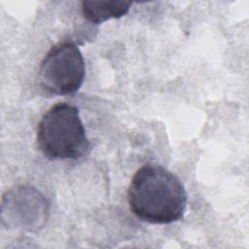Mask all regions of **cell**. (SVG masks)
Returning <instances> with one entry per match:
<instances>
[{
  "label": "cell",
  "instance_id": "3",
  "mask_svg": "<svg viewBox=\"0 0 249 249\" xmlns=\"http://www.w3.org/2000/svg\"><path fill=\"white\" fill-rule=\"evenodd\" d=\"M86 75L85 60L73 42H60L47 53L39 68L41 87L56 95L75 93Z\"/></svg>",
  "mask_w": 249,
  "mask_h": 249
},
{
  "label": "cell",
  "instance_id": "2",
  "mask_svg": "<svg viewBox=\"0 0 249 249\" xmlns=\"http://www.w3.org/2000/svg\"><path fill=\"white\" fill-rule=\"evenodd\" d=\"M39 150L49 160H77L89 150L79 109L57 103L41 118L36 131Z\"/></svg>",
  "mask_w": 249,
  "mask_h": 249
},
{
  "label": "cell",
  "instance_id": "1",
  "mask_svg": "<svg viewBox=\"0 0 249 249\" xmlns=\"http://www.w3.org/2000/svg\"><path fill=\"white\" fill-rule=\"evenodd\" d=\"M127 200L140 220L167 225L180 220L187 206V193L179 178L158 164H146L133 175Z\"/></svg>",
  "mask_w": 249,
  "mask_h": 249
},
{
  "label": "cell",
  "instance_id": "4",
  "mask_svg": "<svg viewBox=\"0 0 249 249\" xmlns=\"http://www.w3.org/2000/svg\"><path fill=\"white\" fill-rule=\"evenodd\" d=\"M1 210L3 223L31 231L45 223L48 203L36 189L19 185L4 194Z\"/></svg>",
  "mask_w": 249,
  "mask_h": 249
},
{
  "label": "cell",
  "instance_id": "5",
  "mask_svg": "<svg viewBox=\"0 0 249 249\" xmlns=\"http://www.w3.org/2000/svg\"><path fill=\"white\" fill-rule=\"evenodd\" d=\"M131 4L128 1L85 0L82 2V13L87 20L99 24L111 18H122L128 12Z\"/></svg>",
  "mask_w": 249,
  "mask_h": 249
}]
</instances>
